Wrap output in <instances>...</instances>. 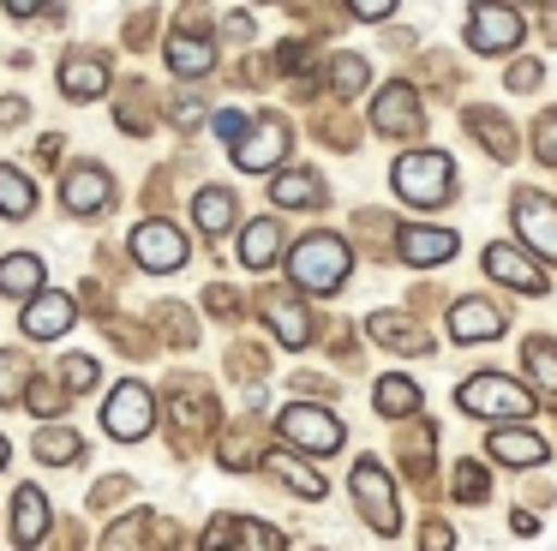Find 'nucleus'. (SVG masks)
Segmentation results:
<instances>
[{
	"mask_svg": "<svg viewBox=\"0 0 557 551\" xmlns=\"http://www.w3.org/2000/svg\"><path fill=\"white\" fill-rule=\"evenodd\" d=\"M354 258H348V240L336 234H306L300 246L288 252V276L300 294H336L342 282H348Z\"/></svg>",
	"mask_w": 557,
	"mask_h": 551,
	"instance_id": "1",
	"label": "nucleus"
},
{
	"mask_svg": "<svg viewBox=\"0 0 557 551\" xmlns=\"http://www.w3.org/2000/svg\"><path fill=\"white\" fill-rule=\"evenodd\" d=\"M456 407L473 419H509V426H516V419L533 414V390L516 378H504V371H473L456 390Z\"/></svg>",
	"mask_w": 557,
	"mask_h": 551,
	"instance_id": "2",
	"label": "nucleus"
},
{
	"mask_svg": "<svg viewBox=\"0 0 557 551\" xmlns=\"http://www.w3.org/2000/svg\"><path fill=\"white\" fill-rule=\"evenodd\" d=\"M389 180H396V192L408 204H444L456 192V162L444 150H408L389 168Z\"/></svg>",
	"mask_w": 557,
	"mask_h": 551,
	"instance_id": "3",
	"label": "nucleus"
},
{
	"mask_svg": "<svg viewBox=\"0 0 557 551\" xmlns=\"http://www.w3.org/2000/svg\"><path fill=\"white\" fill-rule=\"evenodd\" d=\"M521 36H528V24H521V12L509 7V0H480V7H468V48L473 54H509Z\"/></svg>",
	"mask_w": 557,
	"mask_h": 551,
	"instance_id": "4",
	"label": "nucleus"
},
{
	"mask_svg": "<svg viewBox=\"0 0 557 551\" xmlns=\"http://www.w3.org/2000/svg\"><path fill=\"white\" fill-rule=\"evenodd\" d=\"M276 431L294 443V450H312V455H336L342 450V419L330 414V407L294 402V407H282V414H276Z\"/></svg>",
	"mask_w": 557,
	"mask_h": 551,
	"instance_id": "5",
	"label": "nucleus"
},
{
	"mask_svg": "<svg viewBox=\"0 0 557 551\" xmlns=\"http://www.w3.org/2000/svg\"><path fill=\"white\" fill-rule=\"evenodd\" d=\"M348 491H354V503L366 510L372 534H396V527H401V515H396V486H389V474H384L377 462H354Z\"/></svg>",
	"mask_w": 557,
	"mask_h": 551,
	"instance_id": "6",
	"label": "nucleus"
},
{
	"mask_svg": "<svg viewBox=\"0 0 557 551\" xmlns=\"http://www.w3.org/2000/svg\"><path fill=\"white\" fill-rule=\"evenodd\" d=\"M102 426H109V438H121V443L145 438V431L157 426V395H150L145 383H114L109 407H102Z\"/></svg>",
	"mask_w": 557,
	"mask_h": 551,
	"instance_id": "7",
	"label": "nucleus"
},
{
	"mask_svg": "<svg viewBox=\"0 0 557 551\" xmlns=\"http://www.w3.org/2000/svg\"><path fill=\"white\" fill-rule=\"evenodd\" d=\"M133 258L145 264V270L169 276V270H181V264H186V234L174 222H138L133 228Z\"/></svg>",
	"mask_w": 557,
	"mask_h": 551,
	"instance_id": "8",
	"label": "nucleus"
},
{
	"mask_svg": "<svg viewBox=\"0 0 557 551\" xmlns=\"http://www.w3.org/2000/svg\"><path fill=\"white\" fill-rule=\"evenodd\" d=\"M485 276H492V282H504V287H516V294H545V287H552V276H545L528 252L504 246V240H492V246H485Z\"/></svg>",
	"mask_w": 557,
	"mask_h": 551,
	"instance_id": "9",
	"label": "nucleus"
},
{
	"mask_svg": "<svg viewBox=\"0 0 557 551\" xmlns=\"http://www.w3.org/2000/svg\"><path fill=\"white\" fill-rule=\"evenodd\" d=\"M109 198H114V180L102 174L97 162L66 168V180H61V204H66L73 216H97V210H109Z\"/></svg>",
	"mask_w": 557,
	"mask_h": 551,
	"instance_id": "10",
	"label": "nucleus"
},
{
	"mask_svg": "<svg viewBox=\"0 0 557 551\" xmlns=\"http://www.w3.org/2000/svg\"><path fill=\"white\" fill-rule=\"evenodd\" d=\"M516 222H521V240L545 264H557V204H545L540 192H516Z\"/></svg>",
	"mask_w": 557,
	"mask_h": 551,
	"instance_id": "11",
	"label": "nucleus"
},
{
	"mask_svg": "<svg viewBox=\"0 0 557 551\" xmlns=\"http://www.w3.org/2000/svg\"><path fill=\"white\" fill-rule=\"evenodd\" d=\"M228 150L246 174H264V168H276L282 156H288V126H282V120H258V126L246 132L240 144H228Z\"/></svg>",
	"mask_w": 557,
	"mask_h": 551,
	"instance_id": "12",
	"label": "nucleus"
},
{
	"mask_svg": "<svg viewBox=\"0 0 557 551\" xmlns=\"http://www.w3.org/2000/svg\"><path fill=\"white\" fill-rule=\"evenodd\" d=\"M25 335L30 342H61L66 330H73V299L66 294H54V287H42V294H30L25 299Z\"/></svg>",
	"mask_w": 557,
	"mask_h": 551,
	"instance_id": "13",
	"label": "nucleus"
},
{
	"mask_svg": "<svg viewBox=\"0 0 557 551\" xmlns=\"http://www.w3.org/2000/svg\"><path fill=\"white\" fill-rule=\"evenodd\" d=\"M456 246H461V240L449 234V228H432V222H408V228H401V240H396V252L413 264V270H432V264L456 258Z\"/></svg>",
	"mask_w": 557,
	"mask_h": 551,
	"instance_id": "14",
	"label": "nucleus"
},
{
	"mask_svg": "<svg viewBox=\"0 0 557 551\" xmlns=\"http://www.w3.org/2000/svg\"><path fill=\"white\" fill-rule=\"evenodd\" d=\"M372 126L389 132V138H401V132H420L425 114H420V96L408 90V84H384L372 102Z\"/></svg>",
	"mask_w": 557,
	"mask_h": 551,
	"instance_id": "15",
	"label": "nucleus"
},
{
	"mask_svg": "<svg viewBox=\"0 0 557 551\" xmlns=\"http://www.w3.org/2000/svg\"><path fill=\"white\" fill-rule=\"evenodd\" d=\"M504 311L492 306V299H456V311H449V342H492V335H504Z\"/></svg>",
	"mask_w": 557,
	"mask_h": 551,
	"instance_id": "16",
	"label": "nucleus"
},
{
	"mask_svg": "<svg viewBox=\"0 0 557 551\" xmlns=\"http://www.w3.org/2000/svg\"><path fill=\"white\" fill-rule=\"evenodd\" d=\"M485 450H492V462L504 467H540L545 462V438L528 426H497L492 438H485Z\"/></svg>",
	"mask_w": 557,
	"mask_h": 551,
	"instance_id": "17",
	"label": "nucleus"
},
{
	"mask_svg": "<svg viewBox=\"0 0 557 551\" xmlns=\"http://www.w3.org/2000/svg\"><path fill=\"white\" fill-rule=\"evenodd\" d=\"M61 90L73 96V102H97V96L109 90V66H102L97 54H66V66H61Z\"/></svg>",
	"mask_w": 557,
	"mask_h": 551,
	"instance_id": "18",
	"label": "nucleus"
},
{
	"mask_svg": "<svg viewBox=\"0 0 557 551\" xmlns=\"http://www.w3.org/2000/svg\"><path fill=\"white\" fill-rule=\"evenodd\" d=\"M42 534H49V503H42L37 486H18L13 498V546H42Z\"/></svg>",
	"mask_w": 557,
	"mask_h": 551,
	"instance_id": "19",
	"label": "nucleus"
},
{
	"mask_svg": "<svg viewBox=\"0 0 557 551\" xmlns=\"http://www.w3.org/2000/svg\"><path fill=\"white\" fill-rule=\"evenodd\" d=\"M0 294L7 299L42 294V258L37 252H7V258H0Z\"/></svg>",
	"mask_w": 557,
	"mask_h": 551,
	"instance_id": "20",
	"label": "nucleus"
},
{
	"mask_svg": "<svg viewBox=\"0 0 557 551\" xmlns=\"http://www.w3.org/2000/svg\"><path fill=\"white\" fill-rule=\"evenodd\" d=\"M169 66L174 78H205L210 66H216V42H205V36H169Z\"/></svg>",
	"mask_w": 557,
	"mask_h": 551,
	"instance_id": "21",
	"label": "nucleus"
},
{
	"mask_svg": "<svg viewBox=\"0 0 557 551\" xmlns=\"http://www.w3.org/2000/svg\"><path fill=\"white\" fill-rule=\"evenodd\" d=\"M270 198H276L282 210H312V204H324V180L306 174V168H288V174L270 180Z\"/></svg>",
	"mask_w": 557,
	"mask_h": 551,
	"instance_id": "22",
	"label": "nucleus"
},
{
	"mask_svg": "<svg viewBox=\"0 0 557 551\" xmlns=\"http://www.w3.org/2000/svg\"><path fill=\"white\" fill-rule=\"evenodd\" d=\"M234 216H240V204H234L228 186H205V192L193 198V222L205 228V234H228Z\"/></svg>",
	"mask_w": 557,
	"mask_h": 551,
	"instance_id": "23",
	"label": "nucleus"
},
{
	"mask_svg": "<svg viewBox=\"0 0 557 551\" xmlns=\"http://www.w3.org/2000/svg\"><path fill=\"white\" fill-rule=\"evenodd\" d=\"M276 252H282V222H246V234H240V264L246 270H270L276 264Z\"/></svg>",
	"mask_w": 557,
	"mask_h": 551,
	"instance_id": "24",
	"label": "nucleus"
},
{
	"mask_svg": "<svg viewBox=\"0 0 557 551\" xmlns=\"http://www.w3.org/2000/svg\"><path fill=\"white\" fill-rule=\"evenodd\" d=\"M372 402H377V414H384V419H408V414H420V383L401 378V371H389V378H377Z\"/></svg>",
	"mask_w": 557,
	"mask_h": 551,
	"instance_id": "25",
	"label": "nucleus"
},
{
	"mask_svg": "<svg viewBox=\"0 0 557 551\" xmlns=\"http://www.w3.org/2000/svg\"><path fill=\"white\" fill-rule=\"evenodd\" d=\"M30 210H37V186H30V180L18 174L13 162H0V216H13V222H25Z\"/></svg>",
	"mask_w": 557,
	"mask_h": 551,
	"instance_id": "26",
	"label": "nucleus"
},
{
	"mask_svg": "<svg viewBox=\"0 0 557 551\" xmlns=\"http://www.w3.org/2000/svg\"><path fill=\"white\" fill-rule=\"evenodd\" d=\"M270 330H276L288 347H306V342H312V318H306L300 306H288V299H270Z\"/></svg>",
	"mask_w": 557,
	"mask_h": 551,
	"instance_id": "27",
	"label": "nucleus"
},
{
	"mask_svg": "<svg viewBox=\"0 0 557 551\" xmlns=\"http://www.w3.org/2000/svg\"><path fill=\"white\" fill-rule=\"evenodd\" d=\"M270 467H276V479L288 491H300V498H324V474L306 462H294V455H270Z\"/></svg>",
	"mask_w": 557,
	"mask_h": 551,
	"instance_id": "28",
	"label": "nucleus"
},
{
	"mask_svg": "<svg viewBox=\"0 0 557 551\" xmlns=\"http://www.w3.org/2000/svg\"><path fill=\"white\" fill-rule=\"evenodd\" d=\"M37 455H42V462H54V467H66V462L85 455V443H78V431H66V426H42L37 431Z\"/></svg>",
	"mask_w": 557,
	"mask_h": 551,
	"instance_id": "29",
	"label": "nucleus"
},
{
	"mask_svg": "<svg viewBox=\"0 0 557 551\" xmlns=\"http://www.w3.org/2000/svg\"><path fill=\"white\" fill-rule=\"evenodd\" d=\"M372 335H377V342H389V347H408V354H420V347H425V335L413 330V323H396V311H377Z\"/></svg>",
	"mask_w": 557,
	"mask_h": 551,
	"instance_id": "30",
	"label": "nucleus"
},
{
	"mask_svg": "<svg viewBox=\"0 0 557 551\" xmlns=\"http://www.w3.org/2000/svg\"><path fill=\"white\" fill-rule=\"evenodd\" d=\"M30 390V366L18 354H0V402H18Z\"/></svg>",
	"mask_w": 557,
	"mask_h": 551,
	"instance_id": "31",
	"label": "nucleus"
},
{
	"mask_svg": "<svg viewBox=\"0 0 557 551\" xmlns=\"http://www.w3.org/2000/svg\"><path fill=\"white\" fill-rule=\"evenodd\" d=\"M473 132H480V138H485V150H492L497 162H509V156H516V138H509V132L497 126L492 114H473Z\"/></svg>",
	"mask_w": 557,
	"mask_h": 551,
	"instance_id": "32",
	"label": "nucleus"
},
{
	"mask_svg": "<svg viewBox=\"0 0 557 551\" xmlns=\"http://www.w3.org/2000/svg\"><path fill=\"white\" fill-rule=\"evenodd\" d=\"M528 366H533V378H540L545 390H557V347L545 342V335H540V342H528Z\"/></svg>",
	"mask_w": 557,
	"mask_h": 551,
	"instance_id": "33",
	"label": "nucleus"
},
{
	"mask_svg": "<svg viewBox=\"0 0 557 551\" xmlns=\"http://www.w3.org/2000/svg\"><path fill=\"white\" fill-rule=\"evenodd\" d=\"M90 383H97V359H90V354H73V359H66V366H61V390H90Z\"/></svg>",
	"mask_w": 557,
	"mask_h": 551,
	"instance_id": "34",
	"label": "nucleus"
},
{
	"mask_svg": "<svg viewBox=\"0 0 557 551\" xmlns=\"http://www.w3.org/2000/svg\"><path fill=\"white\" fill-rule=\"evenodd\" d=\"M456 498L461 503H480L485 498V467L480 462H456Z\"/></svg>",
	"mask_w": 557,
	"mask_h": 551,
	"instance_id": "35",
	"label": "nucleus"
},
{
	"mask_svg": "<svg viewBox=\"0 0 557 551\" xmlns=\"http://www.w3.org/2000/svg\"><path fill=\"white\" fill-rule=\"evenodd\" d=\"M336 90H342V96L366 90V60H354V54H342V60H336Z\"/></svg>",
	"mask_w": 557,
	"mask_h": 551,
	"instance_id": "36",
	"label": "nucleus"
},
{
	"mask_svg": "<svg viewBox=\"0 0 557 551\" xmlns=\"http://www.w3.org/2000/svg\"><path fill=\"white\" fill-rule=\"evenodd\" d=\"M246 132H252V120H246V114H234V108H222V114H216V138H228V144H240V138H246Z\"/></svg>",
	"mask_w": 557,
	"mask_h": 551,
	"instance_id": "37",
	"label": "nucleus"
},
{
	"mask_svg": "<svg viewBox=\"0 0 557 551\" xmlns=\"http://www.w3.org/2000/svg\"><path fill=\"white\" fill-rule=\"evenodd\" d=\"M240 534H246V546H252V551H282V534H276V527H258V522H240Z\"/></svg>",
	"mask_w": 557,
	"mask_h": 551,
	"instance_id": "38",
	"label": "nucleus"
},
{
	"mask_svg": "<svg viewBox=\"0 0 557 551\" xmlns=\"http://www.w3.org/2000/svg\"><path fill=\"white\" fill-rule=\"evenodd\" d=\"M449 546H456L449 522H425V527H420V551H449Z\"/></svg>",
	"mask_w": 557,
	"mask_h": 551,
	"instance_id": "39",
	"label": "nucleus"
},
{
	"mask_svg": "<svg viewBox=\"0 0 557 551\" xmlns=\"http://www.w3.org/2000/svg\"><path fill=\"white\" fill-rule=\"evenodd\" d=\"M533 144H540V156H545V162H557V114H545V120H540Z\"/></svg>",
	"mask_w": 557,
	"mask_h": 551,
	"instance_id": "40",
	"label": "nucleus"
},
{
	"mask_svg": "<svg viewBox=\"0 0 557 551\" xmlns=\"http://www.w3.org/2000/svg\"><path fill=\"white\" fill-rule=\"evenodd\" d=\"M30 414H54V407H61V390H49V383H30Z\"/></svg>",
	"mask_w": 557,
	"mask_h": 551,
	"instance_id": "41",
	"label": "nucleus"
},
{
	"mask_svg": "<svg viewBox=\"0 0 557 551\" xmlns=\"http://www.w3.org/2000/svg\"><path fill=\"white\" fill-rule=\"evenodd\" d=\"M348 12H360V19H389L396 0H348Z\"/></svg>",
	"mask_w": 557,
	"mask_h": 551,
	"instance_id": "42",
	"label": "nucleus"
},
{
	"mask_svg": "<svg viewBox=\"0 0 557 551\" xmlns=\"http://www.w3.org/2000/svg\"><path fill=\"white\" fill-rule=\"evenodd\" d=\"M509 84H516V90H533V84H540V66H533V60H516V66H509Z\"/></svg>",
	"mask_w": 557,
	"mask_h": 551,
	"instance_id": "43",
	"label": "nucleus"
},
{
	"mask_svg": "<svg viewBox=\"0 0 557 551\" xmlns=\"http://www.w3.org/2000/svg\"><path fill=\"white\" fill-rule=\"evenodd\" d=\"M0 7H7V19H37L49 0H0Z\"/></svg>",
	"mask_w": 557,
	"mask_h": 551,
	"instance_id": "44",
	"label": "nucleus"
},
{
	"mask_svg": "<svg viewBox=\"0 0 557 551\" xmlns=\"http://www.w3.org/2000/svg\"><path fill=\"white\" fill-rule=\"evenodd\" d=\"M222 30H228L234 42H246V36H252V19H246V12H228V24H222Z\"/></svg>",
	"mask_w": 557,
	"mask_h": 551,
	"instance_id": "45",
	"label": "nucleus"
},
{
	"mask_svg": "<svg viewBox=\"0 0 557 551\" xmlns=\"http://www.w3.org/2000/svg\"><path fill=\"white\" fill-rule=\"evenodd\" d=\"M0 120H25V102H18V96H7V102H0Z\"/></svg>",
	"mask_w": 557,
	"mask_h": 551,
	"instance_id": "46",
	"label": "nucleus"
},
{
	"mask_svg": "<svg viewBox=\"0 0 557 551\" xmlns=\"http://www.w3.org/2000/svg\"><path fill=\"white\" fill-rule=\"evenodd\" d=\"M545 42H557V12H545Z\"/></svg>",
	"mask_w": 557,
	"mask_h": 551,
	"instance_id": "47",
	"label": "nucleus"
},
{
	"mask_svg": "<svg viewBox=\"0 0 557 551\" xmlns=\"http://www.w3.org/2000/svg\"><path fill=\"white\" fill-rule=\"evenodd\" d=\"M7 455H13V450H7V438H0V467H7Z\"/></svg>",
	"mask_w": 557,
	"mask_h": 551,
	"instance_id": "48",
	"label": "nucleus"
},
{
	"mask_svg": "<svg viewBox=\"0 0 557 551\" xmlns=\"http://www.w3.org/2000/svg\"><path fill=\"white\" fill-rule=\"evenodd\" d=\"M545 7H552V0H545Z\"/></svg>",
	"mask_w": 557,
	"mask_h": 551,
	"instance_id": "49",
	"label": "nucleus"
},
{
	"mask_svg": "<svg viewBox=\"0 0 557 551\" xmlns=\"http://www.w3.org/2000/svg\"><path fill=\"white\" fill-rule=\"evenodd\" d=\"M222 551H228V546H222Z\"/></svg>",
	"mask_w": 557,
	"mask_h": 551,
	"instance_id": "50",
	"label": "nucleus"
}]
</instances>
